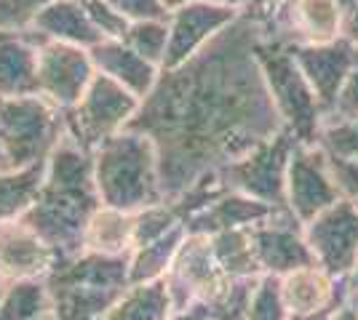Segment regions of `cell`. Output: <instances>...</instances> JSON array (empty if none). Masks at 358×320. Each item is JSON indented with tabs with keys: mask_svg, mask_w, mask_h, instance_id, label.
<instances>
[{
	"mask_svg": "<svg viewBox=\"0 0 358 320\" xmlns=\"http://www.w3.org/2000/svg\"><path fill=\"white\" fill-rule=\"evenodd\" d=\"M350 118H358V64L353 67L350 77L345 80L343 91H340V96H337L334 107L329 109V115L324 118V123L350 121Z\"/></svg>",
	"mask_w": 358,
	"mask_h": 320,
	"instance_id": "37",
	"label": "cell"
},
{
	"mask_svg": "<svg viewBox=\"0 0 358 320\" xmlns=\"http://www.w3.org/2000/svg\"><path fill=\"white\" fill-rule=\"evenodd\" d=\"M67 134L64 112L43 96L0 99V153L8 168H24L48 160Z\"/></svg>",
	"mask_w": 358,
	"mask_h": 320,
	"instance_id": "7",
	"label": "cell"
},
{
	"mask_svg": "<svg viewBox=\"0 0 358 320\" xmlns=\"http://www.w3.org/2000/svg\"><path fill=\"white\" fill-rule=\"evenodd\" d=\"M270 24L289 46H324L343 38L345 14L337 0H281L270 6Z\"/></svg>",
	"mask_w": 358,
	"mask_h": 320,
	"instance_id": "14",
	"label": "cell"
},
{
	"mask_svg": "<svg viewBox=\"0 0 358 320\" xmlns=\"http://www.w3.org/2000/svg\"><path fill=\"white\" fill-rule=\"evenodd\" d=\"M174 318V305L166 289V280L136 283L123 291L102 320H169Z\"/></svg>",
	"mask_w": 358,
	"mask_h": 320,
	"instance_id": "25",
	"label": "cell"
},
{
	"mask_svg": "<svg viewBox=\"0 0 358 320\" xmlns=\"http://www.w3.org/2000/svg\"><path fill=\"white\" fill-rule=\"evenodd\" d=\"M340 3V8H343V14L348 16V14H353L358 8V0H337Z\"/></svg>",
	"mask_w": 358,
	"mask_h": 320,
	"instance_id": "44",
	"label": "cell"
},
{
	"mask_svg": "<svg viewBox=\"0 0 358 320\" xmlns=\"http://www.w3.org/2000/svg\"><path fill=\"white\" fill-rule=\"evenodd\" d=\"M238 16L241 11L236 8L214 6L206 0H193L177 11H171L169 14V48H166L161 70H177L182 64H187Z\"/></svg>",
	"mask_w": 358,
	"mask_h": 320,
	"instance_id": "13",
	"label": "cell"
},
{
	"mask_svg": "<svg viewBox=\"0 0 358 320\" xmlns=\"http://www.w3.org/2000/svg\"><path fill=\"white\" fill-rule=\"evenodd\" d=\"M185 227L171 229L169 235L152 241L148 245H139L129 257V283H152V280H164L171 261L177 257L179 245L185 241Z\"/></svg>",
	"mask_w": 358,
	"mask_h": 320,
	"instance_id": "27",
	"label": "cell"
},
{
	"mask_svg": "<svg viewBox=\"0 0 358 320\" xmlns=\"http://www.w3.org/2000/svg\"><path fill=\"white\" fill-rule=\"evenodd\" d=\"M177 227H185V222L171 203H158V206L142 208V211H136L134 219V248L152 243Z\"/></svg>",
	"mask_w": 358,
	"mask_h": 320,
	"instance_id": "30",
	"label": "cell"
},
{
	"mask_svg": "<svg viewBox=\"0 0 358 320\" xmlns=\"http://www.w3.org/2000/svg\"><path fill=\"white\" fill-rule=\"evenodd\" d=\"M139 107H142V99H136L134 93L126 91L115 80L96 73L83 99L70 112H64L67 134L80 147L94 153L102 142L129 131Z\"/></svg>",
	"mask_w": 358,
	"mask_h": 320,
	"instance_id": "8",
	"label": "cell"
},
{
	"mask_svg": "<svg viewBox=\"0 0 358 320\" xmlns=\"http://www.w3.org/2000/svg\"><path fill=\"white\" fill-rule=\"evenodd\" d=\"M327 163L331 171V179L340 190V198L358 206V160H340V158L327 155Z\"/></svg>",
	"mask_w": 358,
	"mask_h": 320,
	"instance_id": "36",
	"label": "cell"
},
{
	"mask_svg": "<svg viewBox=\"0 0 358 320\" xmlns=\"http://www.w3.org/2000/svg\"><path fill=\"white\" fill-rule=\"evenodd\" d=\"M289 312L281 299V289H278V277H270L262 275L257 289L252 294V302L246 310V318L243 320H286Z\"/></svg>",
	"mask_w": 358,
	"mask_h": 320,
	"instance_id": "32",
	"label": "cell"
},
{
	"mask_svg": "<svg viewBox=\"0 0 358 320\" xmlns=\"http://www.w3.org/2000/svg\"><path fill=\"white\" fill-rule=\"evenodd\" d=\"M83 6H86L94 30L102 35V40H123V35L131 24L129 19H123L107 0H83Z\"/></svg>",
	"mask_w": 358,
	"mask_h": 320,
	"instance_id": "34",
	"label": "cell"
},
{
	"mask_svg": "<svg viewBox=\"0 0 358 320\" xmlns=\"http://www.w3.org/2000/svg\"><path fill=\"white\" fill-rule=\"evenodd\" d=\"M278 289H281V299L289 315L337 310L348 302L345 280H337L318 264H308V267H299L294 273L278 277Z\"/></svg>",
	"mask_w": 358,
	"mask_h": 320,
	"instance_id": "18",
	"label": "cell"
},
{
	"mask_svg": "<svg viewBox=\"0 0 358 320\" xmlns=\"http://www.w3.org/2000/svg\"><path fill=\"white\" fill-rule=\"evenodd\" d=\"M345 305L358 315V291H348V302H345Z\"/></svg>",
	"mask_w": 358,
	"mask_h": 320,
	"instance_id": "45",
	"label": "cell"
},
{
	"mask_svg": "<svg viewBox=\"0 0 358 320\" xmlns=\"http://www.w3.org/2000/svg\"><path fill=\"white\" fill-rule=\"evenodd\" d=\"M51 315V296L43 277L11 280L0 289V320H45Z\"/></svg>",
	"mask_w": 358,
	"mask_h": 320,
	"instance_id": "28",
	"label": "cell"
},
{
	"mask_svg": "<svg viewBox=\"0 0 358 320\" xmlns=\"http://www.w3.org/2000/svg\"><path fill=\"white\" fill-rule=\"evenodd\" d=\"M164 3V8L171 14V11H177V8H182V6H187V3H193V0H161Z\"/></svg>",
	"mask_w": 358,
	"mask_h": 320,
	"instance_id": "43",
	"label": "cell"
},
{
	"mask_svg": "<svg viewBox=\"0 0 358 320\" xmlns=\"http://www.w3.org/2000/svg\"><path fill=\"white\" fill-rule=\"evenodd\" d=\"M331 320H358V315L348 305H343L337 312H334V318H331Z\"/></svg>",
	"mask_w": 358,
	"mask_h": 320,
	"instance_id": "42",
	"label": "cell"
},
{
	"mask_svg": "<svg viewBox=\"0 0 358 320\" xmlns=\"http://www.w3.org/2000/svg\"><path fill=\"white\" fill-rule=\"evenodd\" d=\"M99 206L91 153L64 134L48 155L41 195L22 222L51 245L57 259H70L83 251V229Z\"/></svg>",
	"mask_w": 358,
	"mask_h": 320,
	"instance_id": "2",
	"label": "cell"
},
{
	"mask_svg": "<svg viewBox=\"0 0 358 320\" xmlns=\"http://www.w3.org/2000/svg\"><path fill=\"white\" fill-rule=\"evenodd\" d=\"M203 320H211V318H203Z\"/></svg>",
	"mask_w": 358,
	"mask_h": 320,
	"instance_id": "50",
	"label": "cell"
},
{
	"mask_svg": "<svg viewBox=\"0 0 358 320\" xmlns=\"http://www.w3.org/2000/svg\"><path fill=\"white\" fill-rule=\"evenodd\" d=\"M57 264V254L38 232H32L22 219H11L0 224V277L11 280H32L45 277Z\"/></svg>",
	"mask_w": 358,
	"mask_h": 320,
	"instance_id": "17",
	"label": "cell"
},
{
	"mask_svg": "<svg viewBox=\"0 0 358 320\" xmlns=\"http://www.w3.org/2000/svg\"><path fill=\"white\" fill-rule=\"evenodd\" d=\"M8 168V163H6V158H3V153H0V171H6Z\"/></svg>",
	"mask_w": 358,
	"mask_h": 320,
	"instance_id": "46",
	"label": "cell"
},
{
	"mask_svg": "<svg viewBox=\"0 0 358 320\" xmlns=\"http://www.w3.org/2000/svg\"><path fill=\"white\" fill-rule=\"evenodd\" d=\"M3 286H6V283H3V277H0V289H3Z\"/></svg>",
	"mask_w": 358,
	"mask_h": 320,
	"instance_id": "49",
	"label": "cell"
},
{
	"mask_svg": "<svg viewBox=\"0 0 358 320\" xmlns=\"http://www.w3.org/2000/svg\"><path fill=\"white\" fill-rule=\"evenodd\" d=\"M254 54L259 61L265 86L273 96V105L284 121V128L299 144H315L318 131L324 125V109L318 105L310 83L305 80L302 70L297 67L292 46L278 40L273 35V24H270L268 32L259 38Z\"/></svg>",
	"mask_w": 358,
	"mask_h": 320,
	"instance_id": "6",
	"label": "cell"
},
{
	"mask_svg": "<svg viewBox=\"0 0 358 320\" xmlns=\"http://www.w3.org/2000/svg\"><path fill=\"white\" fill-rule=\"evenodd\" d=\"M252 241L262 275L284 277L299 267L315 264L313 254L305 243L302 224L286 206H278L262 224L252 227Z\"/></svg>",
	"mask_w": 358,
	"mask_h": 320,
	"instance_id": "15",
	"label": "cell"
},
{
	"mask_svg": "<svg viewBox=\"0 0 358 320\" xmlns=\"http://www.w3.org/2000/svg\"><path fill=\"white\" fill-rule=\"evenodd\" d=\"M38 32L0 30V99L38 93Z\"/></svg>",
	"mask_w": 358,
	"mask_h": 320,
	"instance_id": "19",
	"label": "cell"
},
{
	"mask_svg": "<svg viewBox=\"0 0 358 320\" xmlns=\"http://www.w3.org/2000/svg\"><path fill=\"white\" fill-rule=\"evenodd\" d=\"M343 38H345V40H350V43L356 46V51H358V8H356V11H353V14H348V16H345Z\"/></svg>",
	"mask_w": 358,
	"mask_h": 320,
	"instance_id": "38",
	"label": "cell"
},
{
	"mask_svg": "<svg viewBox=\"0 0 358 320\" xmlns=\"http://www.w3.org/2000/svg\"><path fill=\"white\" fill-rule=\"evenodd\" d=\"M302 235L315 264L337 280H345L358 259V206L340 198L302 224Z\"/></svg>",
	"mask_w": 358,
	"mask_h": 320,
	"instance_id": "11",
	"label": "cell"
},
{
	"mask_svg": "<svg viewBox=\"0 0 358 320\" xmlns=\"http://www.w3.org/2000/svg\"><path fill=\"white\" fill-rule=\"evenodd\" d=\"M329 158L340 160H358V118L350 121H331L324 123L315 142Z\"/></svg>",
	"mask_w": 358,
	"mask_h": 320,
	"instance_id": "31",
	"label": "cell"
},
{
	"mask_svg": "<svg viewBox=\"0 0 358 320\" xmlns=\"http://www.w3.org/2000/svg\"><path fill=\"white\" fill-rule=\"evenodd\" d=\"M340 310V307H337ZM337 310H324V312H308V315H289L286 320H331Z\"/></svg>",
	"mask_w": 358,
	"mask_h": 320,
	"instance_id": "40",
	"label": "cell"
},
{
	"mask_svg": "<svg viewBox=\"0 0 358 320\" xmlns=\"http://www.w3.org/2000/svg\"><path fill=\"white\" fill-rule=\"evenodd\" d=\"M96 75V67L91 61L89 48L41 40L38 46V96L45 102L70 112L80 99L91 80Z\"/></svg>",
	"mask_w": 358,
	"mask_h": 320,
	"instance_id": "12",
	"label": "cell"
},
{
	"mask_svg": "<svg viewBox=\"0 0 358 320\" xmlns=\"http://www.w3.org/2000/svg\"><path fill=\"white\" fill-rule=\"evenodd\" d=\"M89 54L99 75L115 80L118 86H123L126 91H131L142 102L158 86L161 67H155L148 59H142L123 40H102L94 48H89Z\"/></svg>",
	"mask_w": 358,
	"mask_h": 320,
	"instance_id": "20",
	"label": "cell"
},
{
	"mask_svg": "<svg viewBox=\"0 0 358 320\" xmlns=\"http://www.w3.org/2000/svg\"><path fill=\"white\" fill-rule=\"evenodd\" d=\"M206 3H214V6H224V8H236V11H243L259 0H206Z\"/></svg>",
	"mask_w": 358,
	"mask_h": 320,
	"instance_id": "39",
	"label": "cell"
},
{
	"mask_svg": "<svg viewBox=\"0 0 358 320\" xmlns=\"http://www.w3.org/2000/svg\"><path fill=\"white\" fill-rule=\"evenodd\" d=\"M174 315L201 307L211 320H243L252 302V280H230L214 259L206 235H185L166 273Z\"/></svg>",
	"mask_w": 358,
	"mask_h": 320,
	"instance_id": "3",
	"label": "cell"
},
{
	"mask_svg": "<svg viewBox=\"0 0 358 320\" xmlns=\"http://www.w3.org/2000/svg\"><path fill=\"white\" fill-rule=\"evenodd\" d=\"M123 19L134 22H155V19H169V11L161 0H107Z\"/></svg>",
	"mask_w": 358,
	"mask_h": 320,
	"instance_id": "35",
	"label": "cell"
},
{
	"mask_svg": "<svg viewBox=\"0 0 358 320\" xmlns=\"http://www.w3.org/2000/svg\"><path fill=\"white\" fill-rule=\"evenodd\" d=\"M206 238L214 251V259L230 280H259L262 277L257 251H254L252 227L224 229V232L206 235Z\"/></svg>",
	"mask_w": 358,
	"mask_h": 320,
	"instance_id": "24",
	"label": "cell"
},
{
	"mask_svg": "<svg viewBox=\"0 0 358 320\" xmlns=\"http://www.w3.org/2000/svg\"><path fill=\"white\" fill-rule=\"evenodd\" d=\"M57 320H102L129 289V257H99L80 251L57 259L43 277Z\"/></svg>",
	"mask_w": 358,
	"mask_h": 320,
	"instance_id": "5",
	"label": "cell"
},
{
	"mask_svg": "<svg viewBox=\"0 0 358 320\" xmlns=\"http://www.w3.org/2000/svg\"><path fill=\"white\" fill-rule=\"evenodd\" d=\"M340 200V190L331 179L327 153L318 144H294L286 166L284 203L297 216L299 224H308L329 206Z\"/></svg>",
	"mask_w": 358,
	"mask_h": 320,
	"instance_id": "10",
	"label": "cell"
},
{
	"mask_svg": "<svg viewBox=\"0 0 358 320\" xmlns=\"http://www.w3.org/2000/svg\"><path fill=\"white\" fill-rule=\"evenodd\" d=\"M32 32H38L43 40L67 46L94 48L102 43V35L94 30L83 0H51L32 22Z\"/></svg>",
	"mask_w": 358,
	"mask_h": 320,
	"instance_id": "22",
	"label": "cell"
},
{
	"mask_svg": "<svg viewBox=\"0 0 358 320\" xmlns=\"http://www.w3.org/2000/svg\"><path fill=\"white\" fill-rule=\"evenodd\" d=\"M268 27L270 6L259 0L187 64L161 70L129 128L158 150L164 203L286 131L254 54Z\"/></svg>",
	"mask_w": 358,
	"mask_h": 320,
	"instance_id": "1",
	"label": "cell"
},
{
	"mask_svg": "<svg viewBox=\"0 0 358 320\" xmlns=\"http://www.w3.org/2000/svg\"><path fill=\"white\" fill-rule=\"evenodd\" d=\"M45 320H57V318H54V315H48V318H45Z\"/></svg>",
	"mask_w": 358,
	"mask_h": 320,
	"instance_id": "48",
	"label": "cell"
},
{
	"mask_svg": "<svg viewBox=\"0 0 358 320\" xmlns=\"http://www.w3.org/2000/svg\"><path fill=\"white\" fill-rule=\"evenodd\" d=\"M294 61L302 70L305 80L310 83L318 105L324 109V118L334 107L337 96L343 91L345 80L350 77L353 67L358 64V51L350 40H334L324 46H292Z\"/></svg>",
	"mask_w": 358,
	"mask_h": 320,
	"instance_id": "16",
	"label": "cell"
},
{
	"mask_svg": "<svg viewBox=\"0 0 358 320\" xmlns=\"http://www.w3.org/2000/svg\"><path fill=\"white\" fill-rule=\"evenodd\" d=\"M273 211H275V206L224 190L214 203H209L203 211H198L185 222V232L187 235H217L224 229L257 227Z\"/></svg>",
	"mask_w": 358,
	"mask_h": 320,
	"instance_id": "21",
	"label": "cell"
},
{
	"mask_svg": "<svg viewBox=\"0 0 358 320\" xmlns=\"http://www.w3.org/2000/svg\"><path fill=\"white\" fill-rule=\"evenodd\" d=\"M94 184L102 206L136 213L164 203L158 150L139 131H123L102 142L94 153Z\"/></svg>",
	"mask_w": 358,
	"mask_h": 320,
	"instance_id": "4",
	"label": "cell"
},
{
	"mask_svg": "<svg viewBox=\"0 0 358 320\" xmlns=\"http://www.w3.org/2000/svg\"><path fill=\"white\" fill-rule=\"evenodd\" d=\"M297 139L289 131H281L278 137L259 144L257 150L243 155L236 163H227L217 174V179L227 192H238L246 198L262 200L268 206H286L284 203V184L289 155L294 150Z\"/></svg>",
	"mask_w": 358,
	"mask_h": 320,
	"instance_id": "9",
	"label": "cell"
},
{
	"mask_svg": "<svg viewBox=\"0 0 358 320\" xmlns=\"http://www.w3.org/2000/svg\"><path fill=\"white\" fill-rule=\"evenodd\" d=\"M51 0H0V30L27 32Z\"/></svg>",
	"mask_w": 358,
	"mask_h": 320,
	"instance_id": "33",
	"label": "cell"
},
{
	"mask_svg": "<svg viewBox=\"0 0 358 320\" xmlns=\"http://www.w3.org/2000/svg\"><path fill=\"white\" fill-rule=\"evenodd\" d=\"M123 43L136 51L142 59H148L155 67H164L166 48H169V19L155 22H134L123 35Z\"/></svg>",
	"mask_w": 358,
	"mask_h": 320,
	"instance_id": "29",
	"label": "cell"
},
{
	"mask_svg": "<svg viewBox=\"0 0 358 320\" xmlns=\"http://www.w3.org/2000/svg\"><path fill=\"white\" fill-rule=\"evenodd\" d=\"M136 213L99 206L83 229V251L99 257H131Z\"/></svg>",
	"mask_w": 358,
	"mask_h": 320,
	"instance_id": "23",
	"label": "cell"
},
{
	"mask_svg": "<svg viewBox=\"0 0 358 320\" xmlns=\"http://www.w3.org/2000/svg\"><path fill=\"white\" fill-rule=\"evenodd\" d=\"M45 163L24 168H6L0 171V224L22 219L32 208V203L41 195L45 179Z\"/></svg>",
	"mask_w": 358,
	"mask_h": 320,
	"instance_id": "26",
	"label": "cell"
},
{
	"mask_svg": "<svg viewBox=\"0 0 358 320\" xmlns=\"http://www.w3.org/2000/svg\"><path fill=\"white\" fill-rule=\"evenodd\" d=\"M265 3H268V6H278V3H281V0H265Z\"/></svg>",
	"mask_w": 358,
	"mask_h": 320,
	"instance_id": "47",
	"label": "cell"
},
{
	"mask_svg": "<svg viewBox=\"0 0 358 320\" xmlns=\"http://www.w3.org/2000/svg\"><path fill=\"white\" fill-rule=\"evenodd\" d=\"M345 286H348V291H358V259L353 264V270L348 273V277H345Z\"/></svg>",
	"mask_w": 358,
	"mask_h": 320,
	"instance_id": "41",
	"label": "cell"
}]
</instances>
